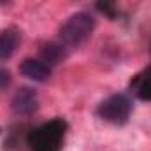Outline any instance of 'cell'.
Here are the masks:
<instances>
[{"mask_svg": "<svg viewBox=\"0 0 151 151\" xmlns=\"http://www.w3.org/2000/svg\"><path fill=\"white\" fill-rule=\"evenodd\" d=\"M19 44V32L16 28H5L0 32V60H9Z\"/></svg>", "mask_w": 151, "mask_h": 151, "instance_id": "6", "label": "cell"}, {"mask_svg": "<svg viewBox=\"0 0 151 151\" xmlns=\"http://www.w3.org/2000/svg\"><path fill=\"white\" fill-rule=\"evenodd\" d=\"M137 95H139L141 99H151V69H148L146 74L139 79Z\"/></svg>", "mask_w": 151, "mask_h": 151, "instance_id": "8", "label": "cell"}, {"mask_svg": "<svg viewBox=\"0 0 151 151\" xmlns=\"http://www.w3.org/2000/svg\"><path fill=\"white\" fill-rule=\"evenodd\" d=\"M95 28V18L90 12H76L60 28V40L63 46H79L91 35Z\"/></svg>", "mask_w": 151, "mask_h": 151, "instance_id": "1", "label": "cell"}, {"mask_svg": "<svg viewBox=\"0 0 151 151\" xmlns=\"http://www.w3.org/2000/svg\"><path fill=\"white\" fill-rule=\"evenodd\" d=\"M39 109V97L34 88L23 86L12 97V111L21 116H30Z\"/></svg>", "mask_w": 151, "mask_h": 151, "instance_id": "4", "label": "cell"}, {"mask_svg": "<svg viewBox=\"0 0 151 151\" xmlns=\"http://www.w3.org/2000/svg\"><path fill=\"white\" fill-rule=\"evenodd\" d=\"M11 84V72L7 69H0V90H5Z\"/></svg>", "mask_w": 151, "mask_h": 151, "instance_id": "9", "label": "cell"}, {"mask_svg": "<svg viewBox=\"0 0 151 151\" xmlns=\"http://www.w3.org/2000/svg\"><path fill=\"white\" fill-rule=\"evenodd\" d=\"M19 72L25 76V77L32 79V81L44 83V81H47L49 76H51V67L46 65L42 60L27 58V60L21 62V65H19Z\"/></svg>", "mask_w": 151, "mask_h": 151, "instance_id": "5", "label": "cell"}, {"mask_svg": "<svg viewBox=\"0 0 151 151\" xmlns=\"http://www.w3.org/2000/svg\"><path fill=\"white\" fill-rule=\"evenodd\" d=\"M65 56H67V51L63 44H47L42 49V62L46 65H56Z\"/></svg>", "mask_w": 151, "mask_h": 151, "instance_id": "7", "label": "cell"}, {"mask_svg": "<svg viewBox=\"0 0 151 151\" xmlns=\"http://www.w3.org/2000/svg\"><path fill=\"white\" fill-rule=\"evenodd\" d=\"M63 123L51 121L32 135V151H58L63 139Z\"/></svg>", "mask_w": 151, "mask_h": 151, "instance_id": "3", "label": "cell"}, {"mask_svg": "<svg viewBox=\"0 0 151 151\" xmlns=\"http://www.w3.org/2000/svg\"><path fill=\"white\" fill-rule=\"evenodd\" d=\"M132 109H134L132 100L123 93H116V95H111L109 99H106L104 102H100V106L97 107V114L104 121H109L114 125H123L128 121Z\"/></svg>", "mask_w": 151, "mask_h": 151, "instance_id": "2", "label": "cell"}]
</instances>
